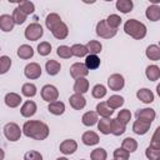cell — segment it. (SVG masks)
<instances>
[{
	"label": "cell",
	"instance_id": "cell-37",
	"mask_svg": "<svg viewBox=\"0 0 160 160\" xmlns=\"http://www.w3.org/2000/svg\"><path fill=\"white\" fill-rule=\"evenodd\" d=\"M21 92H22V95L26 96V98H32V96L36 95V86H35L34 84H31V82H26V84L22 85Z\"/></svg>",
	"mask_w": 160,
	"mask_h": 160
},
{
	"label": "cell",
	"instance_id": "cell-21",
	"mask_svg": "<svg viewBox=\"0 0 160 160\" xmlns=\"http://www.w3.org/2000/svg\"><path fill=\"white\" fill-rule=\"evenodd\" d=\"M125 132V125L120 122L118 119H111V126H110V134L115 136H120Z\"/></svg>",
	"mask_w": 160,
	"mask_h": 160
},
{
	"label": "cell",
	"instance_id": "cell-53",
	"mask_svg": "<svg viewBox=\"0 0 160 160\" xmlns=\"http://www.w3.org/2000/svg\"><path fill=\"white\" fill-rule=\"evenodd\" d=\"M56 160H68V159H66V158H58Z\"/></svg>",
	"mask_w": 160,
	"mask_h": 160
},
{
	"label": "cell",
	"instance_id": "cell-18",
	"mask_svg": "<svg viewBox=\"0 0 160 160\" xmlns=\"http://www.w3.org/2000/svg\"><path fill=\"white\" fill-rule=\"evenodd\" d=\"M150 122H146V121H142V120H136L132 125V131L138 135H144L149 131L150 129Z\"/></svg>",
	"mask_w": 160,
	"mask_h": 160
},
{
	"label": "cell",
	"instance_id": "cell-42",
	"mask_svg": "<svg viewBox=\"0 0 160 160\" xmlns=\"http://www.w3.org/2000/svg\"><path fill=\"white\" fill-rule=\"evenodd\" d=\"M90 158H91V160H106L108 154H106L105 149L98 148V149H94V150L91 151Z\"/></svg>",
	"mask_w": 160,
	"mask_h": 160
},
{
	"label": "cell",
	"instance_id": "cell-47",
	"mask_svg": "<svg viewBox=\"0 0 160 160\" xmlns=\"http://www.w3.org/2000/svg\"><path fill=\"white\" fill-rule=\"evenodd\" d=\"M12 20H14L15 24L21 25V24L25 22V20H26V15H25L21 10H19V9L16 8V9L14 10V12H12Z\"/></svg>",
	"mask_w": 160,
	"mask_h": 160
},
{
	"label": "cell",
	"instance_id": "cell-38",
	"mask_svg": "<svg viewBox=\"0 0 160 160\" xmlns=\"http://www.w3.org/2000/svg\"><path fill=\"white\" fill-rule=\"evenodd\" d=\"M70 49H71V54L74 56H78V58L86 56V54H88V50H86L85 45H82V44H75Z\"/></svg>",
	"mask_w": 160,
	"mask_h": 160
},
{
	"label": "cell",
	"instance_id": "cell-51",
	"mask_svg": "<svg viewBox=\"0 0 160 160\" xmlns=\"http://www.w3.org/2000/svg\"><path fill=\"white\" fill-rule=\"evenodd\" d=\"M159 131H160V128H156V130H155V134L152 135V139H151L150 146H154V148H159V149H160V141H159Z\"/></svg>",
	"mask_w": 160,
	"mask_h": 160
},
{
	"label": "cell",
	"instance_id": "cell-19",
	"mask_svg": "<svg viewBox=\"0 0 160 160\" xmlns=\"http://www.w3.org/2000/svg\"><path fill=\"white\" fill-rule=\"evenodd\" d=\"M88 90H89V81L85 78H80V79H76L75 80V84H74V91H75V94H81L82 95Z\"/></svg>",
	"mask_w": 160,
	"mask_h": 160
},
{
	"label": "cell",
	"instance_id": "cell-14",
	"mask_svg": "<svg viewBox=\"0 0 160 160\" xmlns=\"http://www.w3.org/2000/svg\"><path fill=\"white\" fill-rule=\"evenodd\" d=\"M14 20H12V16L8 15V14H4L0 16V30L5 31V32H9L14 29Z\"/></svg>",
	"mask_w": 160,
	"mask_h": 160
},
{
	"label": "cell",
	"instance_id": "cell-5",
	"mask_svg": "<svg viewBox=\"0 0 160 160\" xmlns=\"http://www.w3.org/2000/svg\"><path fill=\"white\" fill-rule=\"evenodd\" d=\"M4 135L10 141H18L21 136V130L18 124L15 122H8L4 126Z\"/></svg>",
	"mask_w": 160,
	"mask_h": 160
},
{
	"label": "cell",
	"instance_id": "cell-46",
	"mask_svg": "<svg viewBox=\"0 0 160 160\" xmlns=\"http://www.w3.org/2000/svg\"><path fill=\"white\" fill-rule=\"evenodd\" d=\"M56 54H58L60 58H62V59H70V58L72 56L71 49H70L69 46H66V45H60V46L56 49Z\"/></svg>",
	"mask_w": 160,
	"mask_h": 160
},
{
	"label": "cell",
	"instance_id": "cell-29",
	"mask_svg": "<svg viewBox=\"0 0 160 160\" xmlns=\"http://www.w3.org/2000/svg\"><path fill=\"white\" fill-rule=\"evenodd\" d=\"M88 70H95L100 66V59L98 58V55H88L86 59H85V64Z\"/></svg>",
	"mask_w": 160,
	"mask_h": 160
},
{
	"label": "cell",
	"instance_id": "cell-24",
	"mask_svg": "<svg viewBox=\"0 0 160 160\" xmlns=\"http://www.w3.org/2000/svg\"><path fill=\"white\" fill-rule=\"evenodd\" d=\"M61 22V18L58 15V14H55V12H51V14H49L48 16H46V19H45V25H46V28L51 31L56 25H59Z\"/></svg>",
	"mask_w": 160,
	"mask_h": 160
},
{
	"label": "cell",
	"instance_id": "cell-28",
	"mask_svg": "<svg viewBox=\"0 0 160 160\" xmlns=\"http://www.w3.org/2000/svg\"><path fill=\"white\" fill-rule=\"evenodd\" d=\"M81 121L85 126H92L98 122V114L95 111H88L82 115Z\"/></svg>",
	"mask_w": 160,
	"mask_h": 160
},
{
	"label": "cell",
	"instance_id": "cell-32",
	"mask_svg": "<svg viewBox=\"0 0 160 160\" xmlns=\"http://www.w3.org/2000/svg\"><path fill=\"white\" fill-rule=\"evenodd\" d=\"M61 69L60 62H58L56 60H48L45 64V70L49 75H56Z\"/></svg>",
	"mask_w": 160,
	"mask_h": 160
},
{
	"label": "cell",
	"instance_id": "cell-9",
	"mask_svg": "<svg viewBox=\"0 0 160 160\" xmlns=\"http://www.w3.org/2000/svg\"><path fill=\"white\" fill-rule=\"evenodd\" d=\"M89 74V70L86 69V66L82 62H75L70 66V75L74 79H80L84 78Z\"/></svg>",
	"mask_w": 160,
	"mask_h": 160
},
{
	"label": "cell",
	"instance_id": "cell-22",
	"mask_svg": "<svg viewBox=\"0 0 160 160\" xmlns=\"http://www.w3.org/2000/svg\"><path fill=\"white\" fill-rule=\"evenodd\" d=\"M145 15H146V18H148L150 21H158V20L160 19V6H158L156 4L150 5V6L146 9Z\"/></svg>",
	"mask_w": 160,
	"mask_h": 160
},
{
	"label": "cell",
	"instance_id": "cell-36",
	"mask_svg": "<svg viewBox=\"0 0 160 160\" xmlns=\"http://www.w3.org/2000/svg\"><path fill=\"white\" fill-rule=\"evenodd\" d=\"M122 149H125L129 152H134L138 149V142L132 138H125L122 140Z\"/></svg>",
	"mask_w": 160,
	"mask_h": 160
},
{
	"label": "cell",
	"instance_id": "cell-16",
	"mask_svg": "<svg viewBox=\"0 0 160 160\" xmlns=\"http://www.w3.org/2000/svg\"><path fill=\"white\" fill-rule=\"evenodd\" d=\"M136 96H138V99H139L140 101H142L144 104H150V102L154 101V94H152V91H151L150 89H146V88L138 90Z\"/></svg>",
	"mask_w": 160,
	"mask_h": 160
},
{
	"label": "cell",
	"instance_id": "cell-12",
	"mask_svg": "<svg viewBox=\"0 0 160 160\" xmlns=\"http://www.w3.org/2000/svg\"><path fill=\"white\" fill-rule=\"evenodd\" d=\"M78 149V144L75 140L72 139H68V140H64L61 144H60V151L65 155H70V154H74Z\"/></svg>",
	"mask_w": 160,
	"mask_h": 160
},
{
	"label": "cell",
	"instance_id": "cell-48",
	"mask_svg": "<svg viewBox=\"0 0 160 160\" xmlns=\"http://www.w3.org/2000/svg\"><path fill=\"white\" fill-rule=\"evenodd\" d=\"M120 122H122L124 125H126L129 121H130V119H131V112H130V110H128V109H124V110H120V112L118 114V118H116Z\"/></svg>",
	"mask_w": 160,
	"mask_h": 160
},
{
	"label": "cell",
	"instance_id": "cell-4",
	"mask_svg": "<svg viewBox=\"0 0 160 160\" xmlns=\"http://www.w3.org/2000/svg\"><path fill=\"white\" fill-rule=\"evenodd\" d=\"M118 32V29H112L110 28L105 20H100L96 25V34L98 36L102 38V39H110V38H114Z\"/></svg>",
	"mask_w": 160,
	"mask_h": 160
},
{
	"label": "cell",
	"instance_id": "cell-8",
	"mask_svg": "<svg viewBox=\"0 0 160 160\" xmlns=\"http://www.w3.org/2000/svg\"><path fill=\"white\" fill-rule=\"evenodd\" d=\"M24 74L28 79H38L41 76V66L38 64V62H30L25 66L24 69Z\"/></svg>",
	"mask_w": 160,
	"mask_h": 160
},
{
	"label": "cell",
	"instance_id": "cell-50",
	"mask_svg": "<svg viewBox=\"0 0 160 160\" xmlns=\"http://www.w3.org/2000/svg\"><path fill=\"white\" fill-rule=\"evenodd\" d=\"M24 160H42V155H41L39 151L30 150V151L25 152V155H24Z\"/></svg>",
	"mask_w": 160,
	"mask_h": 160
},
{
	"label": "cell",
	"instance_id": "cell-52",
	"mask_svg": "<svg viewBox=\"0 0 160 160\" xmlns=\"http://www.w3.org/2000/svg\"><path fill=\"white\" fill-rule=\"evenodd\" d=\"M4 156H5V152H4V150L0 148V160H2V159H4Z\"/></svg>",
	"mask_w": 160,
	"mask_h": 160
},
{
	"label": "cell",
	"instance_id": "cell-39",
	"mask_svg": "<svg viewBox=\"0 0 160 160\" xmlns=\"http://www.w3.org/2000/svg\"><path fill=\"white\" fill-rule=\"evenodd\" d=\"M18 9L21 10V11L28 16L29 14H32V12H34L35 5H34V2H31V1H21V2L19 4Z\"/></svg>",
	"mask_w": 160,
	"mask_h": 160
},
{
	"label": "cell",
	"instance_id": "cell-45",
	"mask_svg": "<svg viewBox=\"0 0 160 160\" xmlns=\"http://www.w3.org/2000/svg\"><path fill=\"white\" fill-rule=\"evenodd\" d=\"M38 52H39V55H41V56L49 55V54L51 52V44L48 42V41L40 42V44L38 45Z\"/></svg>",
	"mask_w": 160,
	"mask_h": 160
},
{
	"label": "cell",
	"instance_id": "cell-26",
	"mask_svg": "<svg viewBox=\"0 0 160 160\" xmlns=\"http://www.w3.org/2000/svg\"><path fill=\"white\" fill-rule=\"evenodd\" d=\"M48 110H49L51 114H54V115H62L64 111H65V104L61 102V101H52V102H49Z\"/></svg>",
	"mask_w": 160,
	"mask_h": 160
},
{
	"label": "cell",
	"instance_id": "cell-25",
	"mask_svg": "<svg viewBox=\"0 0 160 160\" xmlns=\"http://www.w3.org/2000/svg\"><path fill=\"white\" fill-rule=\"evenodd\" d=\"M145 74L150 81H156L160 78V68L156 65H149L145 70Z\"/></svg>",
	"mask_w": 160,
	"mask_h": 160
},
{
	"label": "cell",
	"instance_id": "cell-3",
	"mask_svg": "<svg viewBox=\"0 0 160 160\" xmlns=\"http://www.w3.org/2000/svg\"><path fill=\"white\" fill-rule=\"evenodd\" d=\"M44 34V30H42V26L38 22H32L30 25L26 26L25 29V38L30 41H36L39 40Z\"/></svg>",
	"mask_w": 160,
	"mask_h": 160
},
{
	"label": "cell",
	"instance_id": "cell-6",
	"mask_svg": "<svg viewBox=\"0 0 160 160\" xmlns=\"http://www.w3.org/2000/svg\"><path fill=\"white\" fill-rule=\"evenodd\" d=\"M41 98L48 102L56 101L59 98V91L54 85H50V84L44 85L41 89Z\"/></svg>",
	"mask_w": 160,
	"mask_h": 160
},
{
	"label": "cell",
	"instance_id": "cell-23",
	"mask_svg": "<svg viewBox=\"0 0 160 160\" xmlns=\"http://www.w3.org/2000/svg\"><path fill=\"white\" fill-rule=\"evenodd\" d=\"M112 112H114V110L108 106L106 101H101L96 105V114L100 115L101 118H110L112 115Z\"/></svg>",
	"mask_w": 160,
	"mask_h": 160
},
{
	"label": "cell",
	"instance_id": "cell-35",
	"mask_svg": "<svg viewBox=\"0 0 160 160\" xmlns=\"http://www.w3.org/2000/svg\"><path fill=\"white\" fill-rule=\"evenodd\" d=\"M110 126H111L110 118H102V119L98 120V129L100 130V132H102L105 135L110 134Z\"/></svg>",
	"mask_w": 160,
	"mask_h": 160
},
{
	"label": "cell",
	"instance_id": "cell-1",
	"mask_svg": "<svg viewBox=\"0 0 160 160\" xmlns=\"http://www.w3.org/2000/svg\"><path fill=\"white\" fill-rule=\"evenodd\" d=\"M22 132L35 140H45L49 136V126L39 120H29L22 126Z\"/></svg>",
	"mask_w": 160,
	"mask_h": 160
},
{
	"label": "cell",
	"instance_id": "cell-15",
	"mask_svg": "<svg viewBox=\"0 0 160 160\" xmlns=\"http://www.w3.org/2000/svg\"><path fill=\"white\" fill-rule=\"evenodd\" d=\"M51 32H52L54 38H56V39H59V40H62V39H65V38L68 36V34H69V29H68L66 24L61 21L59 25H56V26L51 30Z\"/></svg>",
	"mask_w": 160,
	"mask_h": 160
},
{
	"label": "cell",
	"instance_id": "cell-13",
	"mask_svg": "<svg viewBox=\"0 0 160 160\" xmlns=\"http://www.w3.org/2000/svg\"><path fill=\"white\" fill-rule=\"evenodd\" d=\"M20 112L24 118H30L32 116L35 112H36V104L32 101V100H28L22 104L21 109H20Z\"/></svg>",
	"mask_w": 160,
	"mask_h": 160
},
{
	"label": "cell",
	"instance_id": "cell-2",
	"mask_svg": "<svg viewBox=\"0 0 160 160\" xmlns=\"http://www.w3.org/2000/svg\"><path fill=\"white\" fill-rule=\"evenodd\" d=\"M124 31L128 35H130L131 38H134L136 40H141L146 35V26L135 19H129L124 24Z\"/></svg>",
	"mask_w": 160,
	"mask_h": 160
},
{
	"label": "cell",
	"instance_id": "cell-33",
	"mask_svg": "<svg viewBox=\"0 0 160 160\" xmlns=\"http://www.w3.org/2000/svg\"><path fill=\"white\" fill-rule=\"evenodd\" d=\"M106 104H108V106H109L110 109H112V110H114V109H119L120 106L124 105V98L120 96V95H111V96L108 99Z\"/></svg>",
	"mask_w": 160,
	"mask_h": 160
},
{
	"label": "cell",
	"instance_id": "cell-49",
	"mask_svg": "<svg viewBox=\"0 0 160 160\" xmlns=\"http://www.w3.org/2000/svg\"><path fill=\"white\" fill-rule=\"evenodd\" d=\"M129 156H130V152L126 151V150L122 149V148H118V149L114 151V158H115V160H129Z\"/></svg>",
	"mask_w": 160,
	"mask_h": 160
},
{
	"label": "cell",
	"instance_id": "cell-44",
	"mask_svg": "<svg viewBox=\"0 0 160 160\" xmlns=\"http://www.w3.org/2000/svg\"><path fill=\"white\" fill-rule=\"evenodd\" d=\"M11 66V59L6 55L4 56H0V74H5L9 71Z\"/></svg>",
	"mask_w": 160,
	"mask_h": 160
},
{
	"label": "cell",
	"instance_id": "cell-27",
	"mask_svg": "<svg viewBox=\"0 0 160 160\" xmlns=\"http://www.w3.org/2000/svg\"><path fill=\"white\" fill-rule=\"evenodd\" d=\"M32 55H34V49H32L30 45L24 44V45H21V46L18 49V56H19L20 59L26 60V59L32 58Z\"/></svg>",
	"mask_w": 160,
	"mask_h": 160
},
{
	"label": "cell",
	"instance_id": "cell-17",
	"mask_svg": "<svg viewBox=\"0 0 160 160\" xmlns=\"http://www.w3.org/2000/svg\"><path fill=\"white\" fill-rule=\"evenodd\" d=\"M5 104H6V106H9V108H16V106H19L20 105V102H21V96L19 95V94H16V92H8L6 95H5Z\"/></svg>",
	"mask_w": 160,
	"mask_h": 160
},
{
	"label": "cell",
	"instance_id": "cell-41",
	"mask_svg": "<svg viewBox=\"0 0 160 160\" xmlns=\"http://www.w3.org/2000/svg\"><path fill=\"white\" fill-rule=\"evenodd\" d=\"M121 18L119 16V15H116V14H111V15H109L108 16V19L105 20L106 21V24L110 26V28H112V29H118L119 26H120V24H121Z\"/></svg>",
	"mask_w": 160,
	"mask_h": 160
},
{
	"label": "cell",
	"instance_id": "cell-43",
	"mask_svg": "<svg viewBox=\"0 0 160 160\" xmlns=\"http://www.w3.org/2000/svg\"><path fill=\"white\" fill-rule=\"evenodd\" d=\"M145 155L149 160H159L160 158V149L159 148H154V146H148Z\"/></svg>",
	"mask_w": 160,
	"mask_h": 160
},
{
	"label": "cell",
	"instance_id": "cell-34",
	"mask_svg": "<svg viewBox=\"0 0 160 160\" xmlns=\"http://www.w3.org/2000/svg\"><path fill=\"white\" fill-rule=\"evenodd\" d=\"M85 48H86L88 52H90L91 55H98V54L101 51L102 45H101V42H100V41H96V40H90V41H89V42L85 45Z\"/></svg>",
	"mask_w": 160,
	"mask_h": 160
},
{
	"label": "cell",
	"instance_id": "cell-10",
	"mask_svg": "<svg viewBox=\"0 0 160 160\" xmlns=\"http://www.w3.org/2000/svg\"><path fill=\"white\" fill-rule=\"evenodd\" d=\"M156 116V112L154 109H150V108H145V109H140L136 111V120H142V121H146V122H152V120L155 119Z\"/></svg>",
	"mask_w": 160,
	"mask_h": 160
},
{
	"label": "cell",
	"instance_id": "cell-31",
	"mask_svg": "<svg viewBox=\"0 0 160 160\" xmlns=\"http://www.w3.org/2000/svg\"><path fill=\"white\" fill-rule=\"evenodd\" d=\"M145 54H146L148 59H150V60H154V61L160 60V48L158 45H155V44L148 46Z\"/></svg>",
	"mask_w": 160,
	"mask_h": 160
},
{
	"label": "cell",
	"instance_id": "cell-20",
	"mask_svg": "<svg viewBox=\"0 0 160 160\" xmlns=\"http://www.w3.org/2000/svg\"><path fill=\"white\" fill-rule=\"evenodd\" d=\"M81 141L88 145V146H91V145H96L99 142V135L94 131H86L82 134L81 136Z\"/></svg>",
	"mask_w": 160,
	"mask_h": 160
},
{
	"label": "cell",
	"instance_id": "cell-7",
	"mask_svg": "<svg viewBox=\"0 0 160 160\" xmlns=\"http://www.w3.org/2000/svg\"><path fill=\"white\" fill-rule=\"evenodd\" d=\"M124 85H125V80H124V76L120 74H112L108 79V86L110 88V90L119 91L124 88Z\"/></svg>",
	"mask_w": 160,
	"mask_h": 160
},
{
	"label": "cell",
	"instance_id": "cell-40",
	"mask_svg": "<svg viewBox=\"0 0 160 160\" xmlns=\"http://www.w3.org/2000/svg\"><path fill=\"white\" fill-rule=\"evenodd\" d=\"M91 95L95 99H102L106 95V88L104 85H101V84H96L91 90Z\"/></svg>",
	"mask_w": 160,
	"mask_h": 160
},
{
	"label": "cell",
	"instance_id": "cell-11",
	"mask_svg": "<svg viewBox=\"0 0 160 160\" xmlns=\"http://www.w3.org/2000/svg\"><path fill=\"white\" fill-rule=\"evenodd\" d=\"M69 102H70V106L75 110H81L85 108L86 105V99L81 95V94H74L69 98Z\"/></svg>",
	"mask_w": 160,
	"mask_h": 160
},
{
	"label": "cell",
	"instance_id": "cell-30",
	"mask_svg": "<svg viewBox=\"0 0 160 160\" xmlns=\"http://www.w3.org/2000/svg\"><path fill=\"white\" fill-rule=\"evenodd\" d=\"M115 5H116V9L119 11L124 12V14L130 12L132 10V8H134V4H132L131 0H118Z\"/></svg>",
	"mask_w": 160,
	"mask_h": 160
}]
</instances>
